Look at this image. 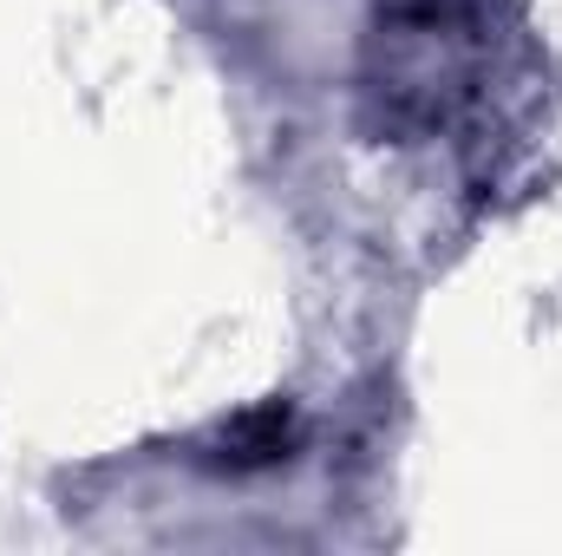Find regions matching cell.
I'll return each instance as SVG.
<instances>
[{"label":"cell","mask_w":562,"mask_h":556,"mask_svg":"<svg viewBox=\"0 0 562 556\" xmlns=\"http://www.w3.org/2000/svg\"><path fill=\"white\" fill-rule=\"evenodd\" d=\"M484 86V26L464 0H393L360 53V99L386 138L451 132Z\"/></svg>","instance_id":"cell-1"},{"label":"cell","mask_w":562,"mask_h":556,"mask_svg":"<svg viewBox=\"0 0 562 556\" xmlns=\"http://www.w3.org/2000/svg\"><path fill=\"white\" fill-rule=\"evenodd\" d=\"M294 452H301V413H294V400H262V407H249V413L216 425V438L203 445V465L249 478V471L288 465Z\"/></svg>","instance_id":"cell-2"}]
</instances>
